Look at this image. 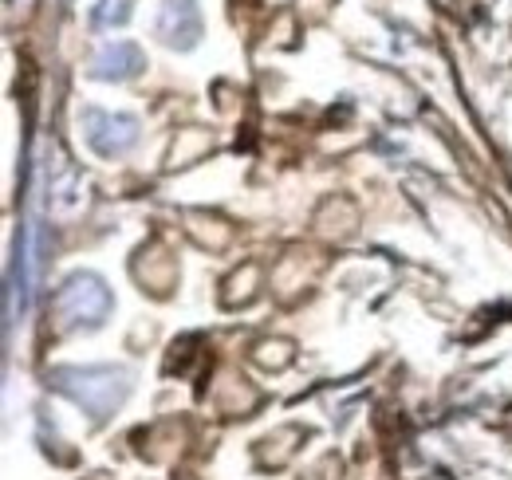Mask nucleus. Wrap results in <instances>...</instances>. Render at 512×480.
<instances>
[{
  "label": "nucleus",
  "mask_w": 512,
  "mask_h": 480,
  "mask_svg": "<svg viewBox=\"0 0 512 480\" xmlns=\"http://www.w3.org/2000/svg\"><path fill=\"white\" fill-rule=\"evenodd\" d=\"M48 382L71 402H79L95 421L111 418L130 390L127 370H115V366H60L48 374Z\"/></svg>",
  "instance_id": "nucleus-1"
},
{
  "label": "nucleus",
  "mask_w": 512,
  "mask_h": 480,
  "mask_svg": "<svg viewBox=\"0 0 512 480\" xmlns=\"http://www.w3.org/2000/svg\"><path fill=\"white\" fill-rule=\"evenodd\" d=\"M56 311H60V319L67 327H83V323L95 327V323H103L111 315V292H107V284L99 276L75 272L56 292Z\"/></svg>",
  "instance_id": "nucleus-2"
},
{
  "label": "nucleus",
  "mask_w": 512,
  "mask_h": 480,
  "mask_svg": "<svg viewBox=\"0 0 512 480\" xmlns=\"http://www.w3.org/2000/svg\"><path fill=\"white\" fill-rule=\"evenodd\" d=\"M83 130H87V142L103 154V158H115V154H127L130 146L138 142V122L123 119V115H103V111H87L83 115Z\"/></svg>",
  "instance_id": "nucleus-3"
},
{
  "label": "nucleus",
  "mask_w": 512,
  "mask_h": 480,
  "mask_svg": "<svg viewBox=\"0 0 512 480\" xmlns=\"http://www.w3.org/2000/svg\"><path fill=\"white\" fill-rule=\"evenodd\" d=\"M158 36L174 48H193L201 36V12L193 0H166L162 16H158Z\"/></svg>",
  "instance_id": "nucleus-4"
},
{
  "label": "nucleus",
  "mask_w": 512,
  "mask_h": 480,
  "mask_svg": "<svg viewBox=\"0 0 512 480\" xmlns=\"http://www.w3.org/2000/svg\"><path fill=\"white\" fill-rule=\"evenodd\" d=\"M138 67H142V52H138L134 44H111V48L99 52L95 75H99V79H130Z\"/></svg>",
  "instance_id": "nucleus-5"
},
{
  "label": "nucleus",
  "mask_w": 512,
  "mask_h": 480,
  "mask_svg": "<svg viewBox=\"0 0 512 480\" xmlns=\"http://www.w3.org/2000/svg\"><path fill=\"white\" fill-rule=\"evenodd\" d=\"M99 20H103V24H111V20H127V0H107V8L99 12Z\"/></svg>",
  "instance_id": "nucleus-6"
}]
</instances>
